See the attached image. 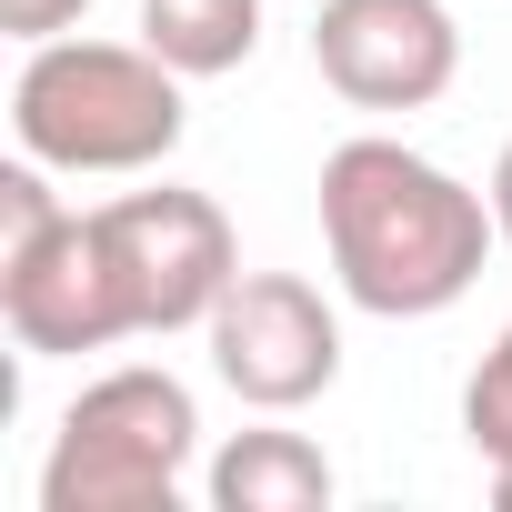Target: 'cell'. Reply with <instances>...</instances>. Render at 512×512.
<instances>
[{
	"mask_svg": "<svg viewBox=\"0 0 512 512\" xmlns=\"http://www.w3.org/2000/svg\"><path fill=\"white\" fill-rule=\"evenodd\" d=\"M492 191L452 181L442 161H422L412 141H342L322 161V251H332V282L352 312L372 322H432L452 312L482 262H492Z\"/></svg>",
	"mask_w": 512,
	"mask_h": 512,
	"instance_id": "1",
	"label": "cell"
},
{
	"mask_svg": "<svg viewBox=\"0 0 512 512\" xmlns=\"http://www.w3.org/2000/svg\"><path fill=\"white\" fill-rule=\"evenodd\" d=\"M181 71L151 41H41L11 81V131L41 171H161L181 151Z\"/></svg>",
	"mask_w": 512,
	"mask_h": 512,
	"instance_id": "2",
	"label": "cell"
},
{
	"mask_svg": "<svg viewBox=\"0 0 512 512\" xmlns=\"http://www.w3.org/2000/svg\"><path fill=\"white\" fill-rule=\"evenodd\" d=\"M191 452H201L191 382H171L161 362H121L61 412L41 462V512H171Z\"/></svg>",
	"mask_w": 512,
	"mask_h": 512,
	"instance_id": "3",
	"label": "cell"
},
{
	"mask_svg": "<svg viewBox=\"0 0 512 512\" xmlns=\"http://www.w3.org/2000/svg\"><path fill=\"white\" fill-rule=\"evenodd\" d=\"M91 231H101V262H111V292H121L131 332H191L241 282V241H231L211 191H171V181L121 191V201L91 211Z\"/></svg>",
	"mask_w": 512,
	"mask_h": 512,
	"instance_id": "4",
	"label": "cell"
},
{
	"mask_svg": "<svg viewBox=\"0 0 512 512\" xmlns=\"http://www.w3.org/2000/svg\"><path fill=\"white\" fill-rule=\"evenodd\" d=\"M201 332H211L221 392L251 412H302L342 382V312L302 272H241Z\"/></svg>",
	"mask_w": 512,
	"mask_h": 512,
	"instance_id": "5",
	"label": "cell"
},
{
	"mask_svg": "<svg viewBox=\"0 0 512 512\" xmlns=\"http://www.w3.org/2000/svg\"><path fill=\"white\" fill-rule=\"evenodd\" d=\"M312 71L352 111H432L462 81V21L442 0H322Z\"/></svg>",
	"mask_w": 512,
	"mask_h": 512,
	"instance_id": "6",
	"label": "cell"
},
{
	"mask_svg": "<svg viewBox=\"0 0 512 512\" xmlns=\"http://www.w3.org/2000/svg\"><path fill=\"white\" fill-rule=\"evenodd\" d=\"M0 322H11V342H21L31 362L131 342L91 211H61V221H41V231H21V241H0Z\"/></svg>",
	"mask_w": 512,
	"mask_h": 512,
	"instance_id": "7",
	"label": "cell"
},
{
	"mask_svg": "<svg viewBox=\"0 0 512 512\" xmlns=\"http://www.w3.org/2000/svg\"><path fill=\"white\" fill-rule=\"evenodd\" d=\"M332 462L302 432H231L211 452V512H332Z\"/></svg>",
	"mask_w": 512,
	"mask_h": 512,
	"instance_id": "8",
	"label": "cell"
},
{
	"mask_svg": "<svg viewBox=\"0 0 512 512\" xmlns=\"http://www.w3.org/2000/svg\"><path fill=\"white\" fill-rule=\"evenodd\" d=\"M141 41L181 81H221L262 51V0H141Z\"/></svg>",
	"mask_w": 512,
	"mask_h": 512,
	"instance_id": "9",
	"label": "cell"
},
{
	"mask_svg": "<svg viewBox=\"0 0 512 512\" xmlns=\"http://www.w3.org/2000/svg\"><path fill=\"white\" fill-rule=\"evenodd\" d=\"M462 442H472L482 462H512V322L492 332V352H482L472 382H462Z\"/></svg>",
	"mask_w": 512,
	"mask_h": 512,
	"instance_id": "10",
	"label": "cell"
},
{
	"mask_svg": "<svg viewBox=\"0 0 512 512\" xmlns=\"http://www.w3.org/2000/svg\"><path fill=\"white\" fill-rule=\"evenodd\" d=\"M81 21H91V0H0V31H11L21 51H41V41H61Z\"/></svg>",
	"mask_w": 512,
	"mask_h": 512,
	"instance_id": "11",
	"label": "cell"
},
{
	"mask_svg": "<svg viewBox=\"0 0 512 512\" xmlns=\"http://www.w3.org/2000/svg\"><path fill=\"white\" fill-rule=\"evenodd\" d=\"M492 221H502V251H512V141H502V161H492Z\"/></svg>",
	"mask_w": 512,
	"mask_h": 512,
	"instance_id": "12",
	"label": "cell"
},
{
	"mask_svg": "<svg viewBox=\"0 0 512 512\" xmlns=\"http://www.w3.org/2000/svg\"><path fill=\"white\" fill-rule=\"evenodd\" d=\"M492 502H502V512H512V462H492Z\"/></svg>",
	"mask_w": 512,
	"mask_h": 512,
	"instance_id": "13",
	"label": "cell"
}]
</instances>
